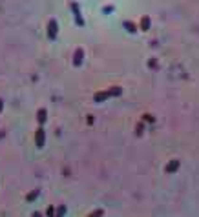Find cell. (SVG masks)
<instances>
[{"mask_svg": "<svg viewBox=\"0 0 199 217\" xmlns=\"http://www.w3.org/2000/svg\"><path fill=\"white\" fill-rule=\"evenodd\" d=\"M57 29H59L57 20H55V18H51V20H49V26H48V37H49L51 40L57 37Z\"/></svg>", "mask_w": 199, "mask_h": 217, "instance_id": "6da1fadb", "label": "cell"}, {"mask_svg": "<svg viewBox=\"0 0 199 217\" xmlns=\"http://www.w3.org/2000/svg\"><path fill=\"white\" fill-rule=\"evenodd\" d=\"M44 139H46V137H44V129L38 128V129H37V146H38V148L44 146Z\"/></svg>", "mask_w": 199, "mask_h": 217, "instance_id": "7a4b0ae2", "label": "cell"}, {"mask_svg": "<svg viewBox=\"0 0 199 217\" xmlns=\"http://www.w3.org/2000/svg\"><path fill=\"white\" fill-rule=\"evenodd\" d=\"M73 62H75V66H80V62H82V49L75 51V59H73Z\"/></svg>", "mask_w": 199, "mask_h": 217, "instance_id": "3957f363", "label": "cell"}, {"mask_svg": "<svg viewBox=\"0 0 199 217\" xmlns=\"http://www.w3.org/2000/svg\"><path fill=\"white\" fill-rule=\"evenodd\" d=\"M177 168H179V161H172V162H170V164H168V166H166V171H168V173H170V171H175Z\"/></svg>", "mask_w": 199, "mask_h": 217, "instance_id": "277c9868", "label": "cell"}, {"mask_svg": "<svg viewBox=\"0 0 199 217\" xmlns=\"http://www.w3.org/2000/svg\"><path fill=\"white\" fill-rule=\"evenodd\" d=\"M71 7H73V11H75V17H77V22L82 26L84 22H82V18H80V11H79V7H77V4H71Z\"/></svg>", "mask_w": 199, "mask_h": 217, "instance_id": "5b68a950", "label": "cell"}, {"mask_svg": "<svg viewBox=\"0 0 199 217\" xmlns=\"http://www.w3.org/2000/svg\"><path fill=\"white\" fill-rule=\"evenodd\" d=\"M110 95H113V93H111V90H110V91H106V93H97V95H95V101H104V99H108Z\"/></svg>", "mask_w": 199, "mask_h": 217, "instance_id": "8992f818", "label": "cell"}, {"mask_svg": "<svg viewBox=\"0 0 199 217\" xmlns=\"http://www.w3.org/2000/svg\"><path fill=\"white\" fill-rule=\"evenodd\" d=\"M141 27H143V29H148V27H150V18H148V17H144V18L141 20Z\"/></svg>", "mask_w": 199, "mask_h": 217, "instance_id": "52a82bcc", "label": "cell"}, {"mask_svg": "<svg viewBox=\"0 0 199 217\" xmlns=\"http://www.w3.org/2000/svg\"><path fill=\"white\" fill-rule=\"evenodd\" d=\"M38 122H44L46 121V110H38Z\"/></svg>", "mask_w": 199, "mask_h": 217, "instance_id": "ba28073f", "label": "cell"}, {"mask_svg": "<svg viewBox=\"0 0 199 217\" xmlns=\"http://www.w3.org/2000/svg\"><path fill=\"white\" fill-rule=\"evenodd\" d=\"M124 26H126L130 31H135V27H133V24H130V22H124Z\"/></svg>", "mask_w": 199, "mask_h": 217, "instance_id": "9c48e42d", "label": "cell"}, {"mask_svg": "<svg viewBox=\"0 0 199 217\" xmlns=\"http://www.w3.org/2000/svg\"><path fill=\"white\" fill-rule=\"evenodd\" d=\"M0 111H2V101H0Z\"/></svg>", "mask_w": 199, "mask_h": 217, "instance_id": "30bf717a", "label": "cell"}]
</instances>
